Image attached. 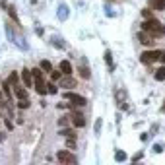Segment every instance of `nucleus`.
<instances>
[{
  "mask_svg": "<svg viewBox=\"0 0 165 165\" xmlns=\"http://www.w3.org/2000/svg\"><path fill=\"white\" fill-rule=\"evenodd\" d=\"M142 31H148L150 35H155V37H161L165 35V25H161L155 18H150L142 21Z\"/></svg>",
  "mask_w": 165,
  "mask_h": 165,
  "instance_id": "1",
  "label": "nucleus"
},
{
  "mask_svg": "<svg viewBox=\"0 0 165 165\" xmlns=\"http://www.w3.org/2000/svg\"><path fill=\"white\" fill-rule=\"evenodd\" d=\"M62 97L68 99V101H72L74 107H84V105H88V99H85L84 95H78V93H74V91H64Z\"/></svg>",
  "mask_w": 165,
  "mask_h": 165,
  "instance_id": "2",
  "label": "nucleus"
},
{
  "mask_svg": "<svg viewBox=\"0 0 165 165\" xmlns=\"http://www.w3.org/2000/svg\"><path fill=\"white\" fill-rule=\"evenodd\" d=\"M56 159H59L60 163H68V165H74L78 161V157L72 154V152H68V150H60L59 154H56Z\"/></svg>",
  "mask_w": 165,
  "mask_h": 165,
  "instance_id": "3",
  "label": "nucleus"
},
{
  "mask_svg": "<svg viewBox=\"0 0 165 165\" xmlns=\"http://www.w3.org/2000/svg\"><path fill=\"white\" fill-rule=\"evenodd\" d=\"M159 56H161V51H146V53L140 54V62L152 64V62H157V60H159Z\"/></svg>",
  "mask_w": 165,
  "mask_h": 165,
  "instance_id": "4",
  "label": "nucleus"
},
{
  "mask_svg": "<svg viewBox=\"0 0 165 165\" xmlns=\"http://www.w3.org/2000/svg\"><path fill=\"white\" fill-rule=\"evenodd\" d=\"M68 117H70V123H72L76 128H84V126H85V119H84V115H82V113L72 111V113L68 115Z\"/></svg>",
  "mask_w": 165,
  "mask_h": 165,
  "instance_id": "5",
  "label": "nucleus"
},
{
  "mask_svg": "<svg viewBox=\"0 0 165 165\" xmlns=\"http://www.w3.org/2000/svg\"><path fill=\"white\" fill-rule=\"evenodd\" d=\"M33 88L37 89V93L39 95H47V84H45V78H35L33 80Z\"/></svg>",
  "mask_w": 165,
  "mask_h": 165,
  "instance_id": "6",
  "label": "nucleus"
},
{
  "mask_svg": "<svg viewBox=\"0 0 165 165\" xmlns=\"http://www.w3.org/2000/svg\"><path fill=\"white\" fill-rule=\"evenodd\" d=\"M21 80H24L25 88H33V74H31L29 68H24V70H21Z\"/></svg>",
  "mask_w": 165,
  "mask_h": 165,
  "instance_id": "7",
  "label": "nucleus"
},
{
  "mask_svg": "<svg viewBox=\"0 0 165 165\" xmlns=\"http://www.w3.org/2000/svg\"><path fill=\"white\" fill-rule=\"evenodd\" d=\"M138 41L142 43V45L150 47V45H154V35H150L148 31H140L138 33Z\"/></svg>",
  "mask_w": 165,
  "mask_h": 165,
  "instance_id": "8",
  "label": "nucleus"
},
{
  "mask_svg": "<svg viewBox=\"0 0 165 165\" xmlns=\"http://www.w3.org/2000/svg\"><path fill=\"white\" fill-rule=\"evenodd\" d=\"M59 70L62 72V76H72V64H70L68 60H60Z\"/></svg>",
  "mask_w": 165,
  "mask_h": 165,
  "instance_id": "9",
  "label": "nucleus"
},
{
  "mask_svg": "<svg viewBox=\"0 0 165 165\" xmlns=\"http://www.w3.org/2000/svg\"><path fill=\"white\" fill-rule=\"evenodd\" d=\"M59 82H60V88H66V89H70V88H74V85H76V80H74V78H70V76H62Z\"/></svg>",
  "mask_w": 165,
  "mask_h": 165,
  "instance_id": "10",
  "label": "nucleus"
},
{
  "mask_svg": "<svg viewBox=\"0 0 165 165\" xmlns=\"http://www.w3.org/2000/svg\"><path fill=\"white\" fill-rule=\"evenodd\" d=\"M59 134H60V136H64V138H76V136H78L74 128H68V126H62Z\"/></svg>",
  "mask_w": 165,
  "mask_h": 165,
  "instance_id": "11",
  "label": "nucleus"
},
{
  "mask_svg": "<svg viewBox=\"0 0 165 165\" xmlns=\"http://www.w3.org/2000/svg\"><path fill=\"white\" fill-rule=\"evenodd\" d=\"M2 91H4V95L8 97V99H12L14 91H12V85H10V82H8V80H4V82H2Z\"/></svg>",
  "mask_w": 165,
  "mask_h": 165,
  "instance_id": "12",
  "label": "nucleus"
},
{
  "mask_svg": "<svg viewBox=\"0 0 165 165\" xmlns=\"http://www.w3.org/2000/svg\"><path fill=\"white\" fill-rule=\"evenodd\" d=\"M14 95H16L18 99H27V89H25V88H20V85H16V88H14Z\"/></svg>",
  "mask_w": 165,
  "mask_h": 165,
  "instance_id": "13",
  "label": "nucleus"
},
{
  "mask_svg": "<svg viewBox=\"0 0 165 165\" xmlns=\"http://www.w3.org/2000/svg\"><path fill=\"white\" fill-rule=\"evenodd\" d=\"M39 68L43 70V72L49 74V72L53 70V64H51V60H41V62H39Z\"/></svg>",
  "mask_w": 165,
  "mask_h": 165,
  "instance_id": "14",
  "label": "nucleus"
},
{
  "mask_svg": "<svg viewBox=\"0 0 165 165\" xmlns=\"http://www.w3.org/2000/svg\"><path fill=\"white\" fill-rule=\"evenodd\" d=\"M8 82H10L12 88H16V85L20 84V74H18V72H12V74L8 76Z\"/></svg>",
  "mask_w": 165,
  "mask_h": 165,
  "instance_id": "15",
  "label": "nucleus"
},
{
  "mask_svg": "<svg viewBox=\"0 0 165 165\" xmlns=\"http://www.w3.org/2000/svg\"><path fill=\"white\" fill-rule=\"evenodd\" d=\"M154 78H155L157 82H163V80H165V66L157 68V70H155V74H154Z\"/></svg>",
  "mask_w": 165,
  "mask_h": 165,
  "instance_id": "16",
  "label": "nucleus"
},
{
  "mask_svg": "<svg viewBox=\"0 0 165 165\" xmlns=\"http://www.w3.org/2000/svg\"><path fill=\"white\" fill-rule=\"evenodd\" d=\"M152 8L154 10H165V0H152Z\"/></svg>",
  "mask_w": 165,
  "mask_h": 165,
  "instance_id": "17",
  "label": "nucleus"
},
{
  "mask_svg": "<svg viewBox=\"0 0 165 165\" xmlns=\"http://www.w3.org/2000/svg\"><path fill=\"white\" fill-rule=\"evenodd\" d=\"M78 72H80V78H84V80H89V76H91L88 66H82L80 70H78Z\"/></svg>",
  "mask_w": 165,
  "mask_h": 165,
  "instance_id": "18",
  "label": "nucleus"
},
{
  "mask_svg": "<svg viewBox=\"0 0 165 165\" xmlns=\"http://www.w3.org/2000/svg\"><path fill=\"white\" fill-rule=\"evenodd\" d=\"M49 74H51V80H53V82H59L60 78H62V72H60V70H51Z\"/></svg>",
  "mask_w": 165,
  "mask_h": 165,
  "instance_id": "19",
  "label": "nucleus"
},
{
  "mask_svg": "<svg viewBox=\"0 0 165 165\" xmlns=\"http://www.w3.org/2000/svg\"><path fill=\"white\" fill-rule=\"evenodd\" d=\"M29 107H31V103L27 101V99H20V101H18V109H21V111H24V109H29Z\"/></svg>",
  "mask_w": 165,
  "mask_h": 165,
  "instance_id": "20",
  "label": "nucleus"
},
{
  "mask_svg": "<svg viewBox=\"0 0 165 165\" xmlns=\"http://www.w3.org/2000/svg\"><path fill=\"white\" fill-rule=\"evenodd\" d=\"M47 91H49V93H53V95H54V93H59V85H56L54 82L47 84Z\"/></svg>",
  "mask_w": 165,
  "mask_h": 165,
  "instance_id": "21",
  "label": "nucleus"
},
{
  "mask_svg": "<svg viewBox=\"0 0 165 165\" xmlns=\"http://www.w3.org/2000/svg\"><path fill=\"white\" fill-rule=\"evenodd\" d=\"M115 159H117V161H126V154L124 152H117V154H115Z\"/></svg>",
  "mask_w": 165,
  "mask_h": 165,
  "instance_id": "22",
  "label": "nucleus"
},
{
  "mask_svg": "<svg viewBox=\"0 0 165 165\" xmlns=\"http://www.w3.org/2000/svg\"><path fill=\"white\" fill-rule=\"evenodd\" d=\"M70 124V117H62L60 120H59V126L62 128V126H68Z\"/></svg>",
  "mask_w": 165,
  "mask_h": 165,
  "instance_id": "23",
  "label": "nucleus"
},
{
  "mask_svg": "<svg viewBox=\"0 0 165 165\" xmlns=\"http://www.w3.org/2000/svg\"><path fill=\"white\" fill-rule=\"evenodd\" d=\"M8 12H10V16H12V20H16V24H18V16H16V8H14V6H8Z\"/></svg>",
  "mask_w": 165,
  "mask_h": 165,
  "instance_id": "24",
  "label": "nucleus"
},
{
  "mask_svg": "<svg viewBox=\"0 0 165 165\" xmlns=\"http://www.w3.org/2000/svg\"><path fill=\"white\" fill-rule=\"evenodd\" d=\"M66 146H68L70 150H74V148H76V140H74V138H66Z\"/></svg>",
  "mask_w": 165,
  "mask_h": 165,
  "instance_id": "25",
  "label": "nucleus"
},
{
  "mask_svg": "<svg viewBox=\"0 0 165 165\" xmlns=\"http://www.w3.org/2000/svg\"><path fill=\"white\" fill-rule=\"evenodd\" d=\"M105 62H107V64H111V62H113V54H111V51H105Z\"/></svg>",
  "mask_w": 165,
  "mask_h": 165,
  "instance_id": "26",
  "label": "nucleus"
},
{
  "mask_svg": "<svg viewBox=\"0 0 165 165\" xmlns=\"http://www.w3.org/2000/svg\"><path fill=\"white\" fill-rule=\"evenodd\" d=\"M142 16H144V20H150V18H154V16H152V10H144V12H142Z\"/></svg>",
  "mask_w": 165,
  "mask_h": 165,
  "instance_id": "27",
  "label": "nucleus"
},
{
  "mask_svg": "<svg viewBox=\"0 0 165 165\" xmlns=\"http://www.w3.org/2000/svg\"><path fill=\"white\" fill-rule=\"evenodd\" d=\"M4 123H6V128H8V130H12V128H14V124H12L10 119H4Z\"/></svg>",
  "mask_w": 165,
  "mask_h": 165,
  "instance_id": "28",
  "label": "nucleus"
},
{
  "mask_svg": "<svg viewBox=\"0 0 165 165\" xmlns=\"http://www.w3.org/2000/svg\"><path fill=\"white\" fill-rule=\"evenodd\" d=\"M142 157H144V154H142V152H140V154H136V155L132 157V161H138V159H142Z\"/></svg>",
  "mask_w": 165,
  "mask_h": 165,
  "instance_id": "29",
  "label": "nucleus"
},
{
  "mask_svg": "<svg viewBox=\"0 0 165 165\" xmlns=\"http://www.w3.org/2000/svg\"><path fill=\"white\" fill-rule=\"evenodd\" d=\"M95 130H97V132L101 130V120H97V123H95Z\"/></svg>",
  "mask_w": 165,
  "mask_h": 165,
  "instance_id": "30",
  "label": "nucleus"
},
{
  "mask_svg": "<svg viewBox=\"0 0 165 165\" xmlns=\"http://www.w3.org/2000/svg\"><path fill=\"white\" fill-rule=\"evenodd\" d=\"M154 152L159 154V152H163V150H161V146H159V144H157V146H154Z\"/></svg>",
  "mask_w": 165,
  "mask_h": 165,
  "instance_id": "31",
  "label": "nucleus"
},
{
  "mask_svg": "<svg viewBox=\"0 0 165 165\" xmlns=\"http://www.w3.org/2000/svg\"><path fill=\"white\" fill-rule=\"evenodd\" d=\"M159 60H163V64H165V51H161V56H159Z\"/></svg>",
  "mask_w": 165,
  "mask_h": 165,
  "instance_id": "32",
  "label": "nucleus"
},
{
  "mask_svg": "<svg viewBox=\"0 0 165 165\" xmlns=\"http://www.w3.org/2000/svg\"><path fill=\"white\" fill-rule=\"evenodd\" d=\"M4 103H6V101H4V99H2V93H0V107H2Z\"/></svg>",
  "mask_w": 165,
  "mask_h": 165,
  "instance_id": "33",
  "label": "nucleus"
},
{
  "mask_svg": "<svg viewBox=\"0 0 165 165\" xmlns=\"http://www.w3.org/2000/svg\"><path fill=\"white\" fill-rule=\"evenodd\" d=\"M161 113H165V103H163V107H161Z\"/></svg>",
  "mask_w": 165,
  "mask_h": 165,
  "instance_id": "34",
  "label": "nucleus"
}]
</instances>
